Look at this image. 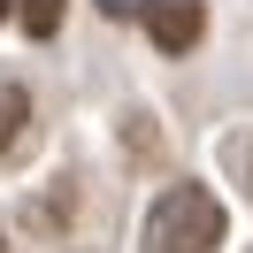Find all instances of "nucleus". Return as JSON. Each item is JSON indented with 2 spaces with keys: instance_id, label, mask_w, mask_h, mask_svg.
I'll use <instances>...</instances> for the list:
<instances>
[{
  "instance_id": "obj_7",
  "label": "nucleus",
  "mask_w": 253,
  "mask_h": 253,
  "mask_svg": "<svg viewBox=\"0 0 253 253\" xmlns=\"http://www.w3.org/2000/svg\"><path fill=\"white\" fill-rule=\"evenodd\" d=\"M246 176H253V154H246Z\"/></svg>"
},
{
  "instance_id": "obj_2",
  "label": "nucleus",
  "mask_w": 253,
  "mask_h": 253,
  "mask_svg": "<svg viewBox=\"0 0 253 253\" xmlns=\"http://www.w3.org/2000/svg\"><path fill=\"white\" fill-rule=\"evenodd\" d=\"M146 31H154L161 54H192L207 31V8L200 0H146Z\"/></svg>"
},
{
  "instance_id": "obj_3",
  "label": "nucleus",
  "mask_w": 253,
  "mask_h": 253,
  "mask_svg": "<svg viewBox=\"0 0 253 253\" xmlns=\"http://www.w3.org/2000/svg\"><path fill=\"white\" fill-rule=\"evenodd\" d=\"M23 138H31V92H23V84H8V77H0V161L16 154Z\"/></svg>"
},
{
  "instance_id": "obj_5",
  "label": "nucleus",
  "mask_w": 253,
  "mask_h": 253,
  "mask_svg": "<svg viewBox=\"0 0 253 253\" xmlns=\"http://www.w3.org/2000/svg\"><path fill=\"white\" fill-rule=\"evenodd\" d=\"M100 16H115V23H123V16H146V0H100Z\"/></svg>"
},
{
  "instance_id": "obj_4",
  "label": "nucleus",
  "mask_w": 253,
  "mask_h": 253,
  "mask_svg": "<svg viewBox=\"0 0 253 253\" xmlns=\"http://www.w3.org/2000/svg\"><path fill=\"white\" fill-rule=\"evenodd\" d=\"M16 16H23L31 39H54V31H62V0H16Z\"/></svg>"
},
{
  "instance_id": "obj_1",
  "label": "nucleus",
  "mask_w": 253,
  "mask_h": 253,
  "mask_svg": "<svg viewBox=\"0 0 253 253\" xmlns=\"http://www.w3.org/2000/svg\"><path fill=\"white\" fill-rule=\"evenodd\" d=\"M222 246V200L207 184H169L146 215V253H215Z\"/></svg>"
},
{
  "instance_id": "obj_6",
  "label": "nucleus",
  "mask_w": 253,
  "mask_h": 253,
  "mask_svg": "<svg viewBox=\"0 0 253 253\" xmlns=\"http://www.w3.org/2000/svg\"><path fill=\"white\" fill-rule=\"evenodd\" d=\"M8 8H16V0H0V16H8Z\"/></svg>"
}]
</instances>
